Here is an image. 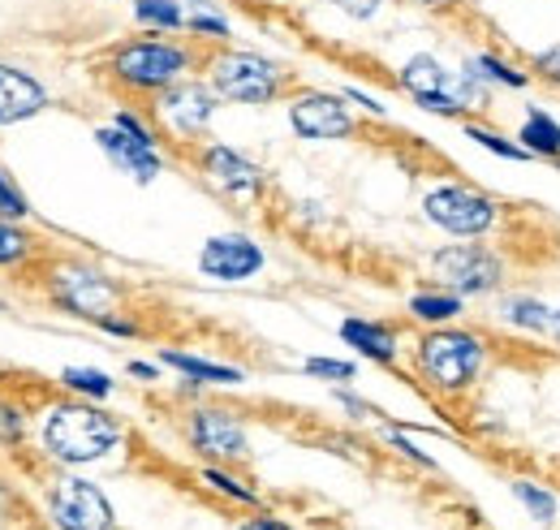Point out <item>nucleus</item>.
<instances>
[{
  "instance_id": "obj_22",
  "label": "nucleus",
  "mask_w": 560,
  "mask_h": 530,
  "mask_svg": "<svg viewBox=\"0 0 560 530\" xmlns=\"http://www.w3.org/2000/svg\"><path fill=\"white\" fill-rule=\"evenodd\" d=\"M135 18L142 26H155V31H182L186 26V9L177 0H135Z\"/></svg>"
},
{
  "instance_id": "obj_36",
  "label": "nucleus",
  "mask_w": 560,
  "mask_h": 530,
  "mask_svg": "<svg viewBox=\"0 0 560 530\" xmlns=\"http://www.w3.org/2000/svg\"><path fill=\"white\" fill-rule=\"evenodd\" d=\"M18 431H22V414L0 405V436H18Z\"/></svg>"
},
{
  "instance_id": "obj_13",
  "label": "nucleus",
  "mask_w": 560,
  "mask_h": 530,
  "mask_svg": "<svg viewBox=\"0 0 560 530\" xmlns=\"http://www.w3.org/2000/svg\"><path fill=\"white\" fill-rule=\"evenodd\" d=\"M95 142H100V151L113 160V169L126 173V177L139 182V186H151V182L160 177V169H164V155H160L155 142H142V138L117 130V126H100V130H95Z\"/></svg>"
},
{
  "instance_id": "obj_18",
  "label": "nucleus",
  "mask_w": 560,
  "mask_h": 530,
  "mask_svg": "<svg viewBox=\"0 0 560 530\" xmlns=\"http://www.w3.org/2000/svg\"><path fill=\"white\" fill-rule=\"evenodd\" d=\"M500 320L526 332H552L557 307H548V302H539V298H530V293H509V298L500 302Z\"/></svg>"
},
{
  "instance_id": "obj_42",
  "label": "nucleus",
  "mask_w": 560,
  "mask_h": 530,
  "mask_svg": "<svg viewBox=\"0 0 560 530\" xmlns=\"http://www.w3.org/2000/svg\"><path fill=\"white\" fill-rule=\"evenodd\" d=\"M552 164H557V169H560V155H557V160H552Z\"/></svg>"
},
{
  "instance_id": "obj_19",
  "label": "nucleus",
  "mask_w": 560,
  "mask_h": 530,
  "mask_svg": "<svg viewBox=\"0 0 560 530\" xmlns=\"http://www.w3.org/2000/svg\"><path fill=\"white\" fill-rule=\"evenodd\" d=\"M517 142H522V147H526L535 160H557V155H560V126L548 117V113L530 108L526 126L517 130Z\"/></svg>"
},
{
  "instance_id": "obj_26",
  "label": "nucleus",
  "mask_w": 560,
  "mask_h": 530,
  "mask_svg": "<svg viewBox=\"0 0 560 530\" xmlns=\"http://www.w3.org/2000/svg\"><path fill=\"white\" fill-rule=\"evenodd\" d=\"M470 66L479 69V78H483V82H491V87H526V82H530L522 69H513L509 61H500V57H491V53L475 57Z\"/></svg>"
},
{
  "instance_id": "obj_12",
  "label": "nucleus",
  "mask_w": 560,
  "mask_h": 530,
  "mask_svg": "<svg viewBox=\"0 0 560 530\" xmlns=\"http://www.w3.org/2000/svg\"><path fill=\"white\" fill-rule=\"evenodd\" d=\"M199 173L211 191H220L224 199H259L264 195V169L255 160H246L242 151L211 142L199 155Z\"/></svg>"
},
{
  "instance_id": "obj_15",
  "label": "nucleus",
  "mask_w": 560,
  "mask_h": 530,
  "mask_svg": "<svg viewBox=\"0 0 560 530\" xmlns=\"http://www.w3.org/2000/svg\"><path fill=\"white\" fill-rule=\"evenodd\" d=\"M48 108L44 82H35L26 69L0 66V126H22Z\"/></svg>"
},
{
  "instance_id": "obj_39",
  "label": "nucleus",
  "mask_w": 560,
  "mask_h": 530,
  "mask_svg": "<svg viewBox=\"0 0 560 530\" xmlns=\"http://www.w3.org/2000/svg\"><path fill=\"white\" fill-rule=\"evenodd\" d=\"M237 530H293L289 522H277V518H250V522H242Z\"/></svg>"
},
{
  "instance_id": "obj_28",
  "label": "nucleus",
  "mask_w": 560,
  "mask_h": 530,
  "mask_svg": "<svg viewBox=\"0 0 560 530\" xmlns=\"http://www.w3.org/2000/svg\"><path fill=\"white\" fill-rule=\"evenodd\" d=\"M31 255V238L26 233H18L4 216H0V267L4 264H22Z\"/></svg>"
},
{
  "instance_id": "obj_3",
  "label": "nucleus",
  "mask_w": 560,
  "mask_h": 530,
  "mask_svg": "<svg viewBox=\"0 0 560 530\" xmlns=\"http://www.w3.org/2000/svg\"><path fill=\"white\" fill-rule=\"evenodd\" d=\"M190 66H195L190 48H182L173 39H130L108 61L117 82H126L130 91H147V95H160L173 82H182Z\"/></svg>"
},
{
  "instance_id": "obj_4",
  "label": "nucleus",
  "mask_w": 560,
  "mask_h": 530,
  "mask_svg": "<svg viewBox=\"0 0 560 530\" xmlns=\"http://www.w3.org/2000/svg\"><path fill=\"white\" fill-rule=\"evenodd\" d=\"M208 78L211 91L229 104H272L284 91V69L259 53H215Z\"/></svg>"
},
{
  "instance_id": "obj_33",
  "label": "nucleus",
  "mask_w": 560,
  "mask_h": 530,
  "mask_svg": "<svg viewBox=\"0 0 560 530\" xmlns=\"http://www.w3.org/2000/svg\"><path fill=\"white\" fill-rule=\"evenodd\" d=\"M384 436H388V445H393V449H401V453H406V458H410V462H419L422 470H435V458H427V453H422V449H415V445H410V440H406V436H401V431H397V427H388V431H384Z\"/></svg>"
},
{
  "instance_id": "obj_25",
  "label": "nucleus",
  "mask_w": 560,
  "mask_h": 530,
  "mask_svg": "<svg viewBox=\"0 0 560 530\" xmlns=\"http://www.w3.org/2000/svg\"><path fill=\"white\" fill-rule=\"evenodd\" d=\"M466 138H475L483 151H491V155H504V160H535L517 138H504V134H491L483 130V126H466Z\"/></svg>"
},
{
  "instance_id": "obj_8",
  "label": "nucleus",
  "mask_w": 560,
  "mask_h": 530,
  "mask_svg": "<svg viewBox=\"0 0 560 530\" xmlns=\"http://www.w3.org/2000/svg\"><path fill=\"white\" fill-rule=\"evenodd\" d=\"M52 302L61 307V311H70L78 320H108L113 311H117V302H121V289L104 276V272H95V267H82V264H66L57 276H52Z\"/></svg>"
},
{
  "instance_id": "obj_2",
  "label": "nucleus",
  "mask_w": 560,
  "mask_h": 530,
  "mask_svg": "<svg viewBox=\"0 0 560 530\" xmlns=\"http://www.w3.org/2000/svg\"><path fill=\"white\" fill-rule=\"evenodd\" d=\"M419 376L435 393H470L488 367V345L479 332L466 329H431L415 349Z\"/></svg>"
},
{
  "instance_id": "obj_9",
  "label": "nucleus",
  "mask_w": 560,
  "mask_h": 530,
  "mask_svg": "<svg viewBox=\"0 0 560 530\" xmlns=\"http://www.w3.org/2000/svg\"><path fill=\"white\" fill-rule=\"evenodd\" d=\"M289 126L306 142H337V138H350L358 130L346 100L332 91H298L289 100Z\"/></svg>"
},
{
  "instance_id": "obj_27",
  "label": "nucleus",
  "mask_w": 560,
  "mask_h": 530,
  "mask_svg": "<svg viewBox=\"0 0 560 530\" xmlns=\"http://www.w3.org/2000/svg\"><path fill=\"white\" fill-rule=\"evenodd\" d=\"M186 26H190V35H203V39H229V22H224L220 13H211L203 0H195V4H190Z\"/></svg>"
},
{
  "instance_id": "obj_40",
  "label": "nucleus",
  "mask_w": 560,
  "mask_h": 530,
  "mask_svg": "<svg viewBox=\"0 0 560 530\" xmlns=\"http://www.w3.org/2000/svg\"><path fill=\"white\" fill-rule=\"evenodd\" d=\"M130 376H139V380H160V367H155V362H130Z\"/></svg>"
},
{
  "instance_id": "obj_14",
  "label": "nucleus",
  "mask_w": 560,
  "mask_h": 530,
  "mask_svg": "<svg viewBox=\"0 0 560 530\" xmlns=\"http://www.w3.org/2000/svg\"><path fill=\"white\" fill-rule=\"evenodd\" d=\"M186 436L203 458H220V462L246 458V427L229 410H195L186 423Z\"/></svg>"
},
{
  "instance_id": "obj_41",
  "label": "nucleus",
  "mask_w": 560,
  "mask_h": 530,
  "mask_svg": "<svg viewBox=\"0 0 560 530\" xmlns=\"http://www.w3.org/2000/svg\"><path fill=\"white\" fill-rule=\"evenodd\" d=\"M419 4H431V9H435V4H453V0H419Z\"/></svg>"
},
{
  "instance_id": "obj_30",
  "label": "nucleus",
  "mask_w": 560,
  "mask_h": 530,
  "mask_svg": "<svg viewBox=\"0 0 560 530\" xmlns=\"http://www.w3.org/2000/svg\"><path fill=\"white\" fill-rule=\"evenodd\" d=\"M302 367H306V376H315V380H337V384L353 380V362H341V358H306Z\"/></svg>"
},
{
  "instance_id": "obj_21",
  "label": "nucleus",
  "mask_w": 560,
  "mask_h": 530,
  "mask_svg": "<svg viewBox=\"0 0 560 530\" xmlns=\"http://www.w3.org/2000/svg\"><path fill=\"white\" fill-rule=\"evenodd\" d=\"M513 496L526 505V514L535 518V522H544V527H552L560 514V500L552 487H544V483H530V479H517L513 483Z\"/></svg>"
},
{
  "instance_id": "obj_35",
  "label": "nucleus",
  "mask_w": 560,
  "mask_h": 530,
  "mask_svg": "<svg viewBox=\"0 0 560 530\" xmlns=\"http://www.w3.org/2000/svg\"><path fill=\"white\" fill-rule=\"evenodd\" d=\"M100 329L113 332V336H139V324H130V320H121V315H108V320H100Z\"/></svg>"
},
{
  "instance_id": "obj_1",
  "label": "nucleus",
  "mask_w": 560,
  "mask_h": 530,
  "mask_svg": "<svg viewBox=\"0 0 560 530\" xmlns=\"http://www.w3.org/2000/svg\"><path fill=\"white\" fill-rule=\"evenodd\" d=\"M121 423L91 405V401H61L44 414V453L52 462H66V465H91V462H104L117 445H121Z\"/></svg>"
},
{
  "instance_id": "obj_32",
  "label": "nucleus",
  "mask_w": 560,
  "mask_h": 530,
  "mask_svg": "<svg viewBox=\"0 0 560 530\" xmlns=\"http://www.w3.org/2000/svg\"><path fill=\"white\" fill-rule=\"evenodd\" d=\"M332 9H341L346 18H353V22H366V18H375L380 9H384V0H328Z\"/></svg>"
},
{
  "instance_id": "obj_23",
  "label": "nucleus",
  "mask_w": 560,
  "mask_h": 530,
  "mask_svg": "<svg viewBox=\"0 0 560 530\" xmlns=\"http://www.w3.org/2000/svg\"><path fill=\"white\" fill-rule=\"evenodd\" d=\"M61 384L91 401H104L113 393V380H108L104 371H95V367H66V371H61Z\"/></svg>"
},
{
  "instance_id": "obj_34",
  "label": "nucleus",
  "mask_w": 560,
  "mask_h": 530,
  "mask_svg": "<svg viewBox=\"0 0 560 530\" xmlns=\"http://www.w3.org/2000/svg\"><path fill=\"white\" fill-rule=\"evenodd\" d=\"M113 126H117V130H126V134H135V138H142V142H155V134H151V126H147L142 117H135L130 108H121V113L113 117Z\"/></svg>"
},
{
  "instance_id": "obj_37",
  "label": "nucleus",
  "mask_w": 560,
  "mask_h": 530,
  "mask_svg": "<svg viewBox=\"0 0 560 530\" xmlns=\"http://www.w3.org/2000/svg\"><path fill=\"white\" fill-rule=\"evenodd\" d=\"M337 401H341L346 410H353L358 418H371V414H380V410H375L371 401H358V398H353V393H337Z\"/></svg>"
},
{
  "instance_id": "obj_11",
  "label": "nucleus",
  "mask_w": 560,
  "mask_h": 530,
  "mask_svg": "<svg viewBox=\"0 0 560 530\" xmlns=\"http://www.w3.org/2000/svg\"><path fill=\"white\" fill-rule=\"evenodd\" d=\"M264 264H268L264 246L246 233H215L199 251V272L208 280H220V285H242L255 272H264Z\"/></svg>"
},
{
  "instance_id": "obj_17",
  "label": "nucleus",
  "mask_w": 560,
  "mask_h": 530,
  "mask_svg": "<svg viewBox=\"0 0 560 530\" xmlns=\"http://www.w3.org/2000/svg\"><path fill=\"white\" fill-rule=\"evenodd\" d=\"M160 362L164 367H173V371H182L186 380H195V384H242V371L237 367H224V362H208V358H199V354H182V349H164L160 354Z\"/></svg>"
},
{
  "instance_id": "obj_6",
  "label": "nucleus",
  "mask_w": 560,
  "mask_h": 530,
  "mask_svg": "<svg viewBox=\"0 0 560 530\" xmlns=\"http://www.w3.org/2000/svg\"><path fill=\"white\" fill-rule=\"evenodd\" d=\"M431 276L457 298H479L504 285V260L483 242H457L431 255Z\"/></svg>"
},
{
  "instance_id": "obj_20",
  "label": "nucleus",
  "mask_w": 560,
  "mask_h": 530,
  "mask_svg": "<svg viewBox=\"0 0 560 530\" xmlns=\"http://www.w3.org/2000/svg\"><path fill=\"white\" fill-rule=\"evenodd\" d=\"M410 315L422 320V324H431V329H444V324H453L457 315H462V298L457 293H415L410 298Z\"/></svg>"
},
{
  "instance_id": "obj_10",
  "label": "nucleus",
  "mask_w": 560,
  "mask_h": 530,
  "mask_svg": "<svg viewBox=\"0 0 560 530\" xmlns=\"http://www.w3.org/2000/svg\"><path fill=\"white\" fill-rule=\"evenodd\" d=\"M215 108H220V95H215L211 87H203V82H173V87L160 91V100H155V117L177 134L182 142L203 138L211 126V117H215Z\"/></svg>"
},
{
  "instance_id": "obj_31",
  "label": "nucleus",
  "mask_w": 560,
  "mask_h": 530,
  "mask_svg": "<svg viewBox=\"0 0 560 530\" xmlns=\"http://www.w3.org/2000/svg\"><path fill=\"white\" fill-rule=\"evenodd\" d=\"M530 69H535V73H539L544 82L560 87V44H557V48H544V53H535Z\"/></svg>"
},
{
  "instance_id": "obj_29",
  "label": "nucleus",
  "mask_w": 560,
  "mask_h": 530,
  "mask_svg": "<svg viewBox=\"0 0 560 530\" xmlns=\"http://www.w3.org/2000/svg\"><path fill=\"white\" fill-rule=\"evenodd\" d=\"M0 216L4 220H22V216H31V203H26V195L13 186V177L0 169Z\"/></svg>"
},
{
  "instance_id": "obj_38",
  "label": "nucleus",
  "mask_w": 560,
  "mask_h": 530,
  "mask_svg": "<svg viewBox=\"0 0 560 530\" xmlns=\"http://www.w3.org/2000/svg\"><path fill=\"white\" fill-rule=\"evenodd\" d=\"M346 95H350L353 104H362V108H366V113H375V117H384V104H380V100H375V95H366V91H358V87H350V91H346Z\"/></svg>"
},
{
  "instance_id": "obj_5",
  "label": "nucleus",
  "mask_w": 560,
  "mask_h": 530,
  "mask_svg": "<svg viewBox=\"0 0 560 530\" xmlns=\"http://www.w3.org/2000/svg\"><path fill=\"white\" fill-rule=\"evenodd\" d=\"M422 211L431 224H440L444 233L453 238H483L500 224V203L475 191V186H462V182H444V186H431L422 195Z\"/></svg>"
},
{
  "instance_id": "obj_7",
  "label": "nucleus",
  "mask_w": 560,
  "mask_h": 530,
  "mask_svg": "<svg viewBox=\"0 0 560 530\" xmlns=\"http://www.w3.org/2000/svg\"><path fill=\"white\" fill-rule=\"evenodd\" d=\"M48 518L57 530H113L117 514L108 505V496L82 479V474H61L48 487Z\"/></svg>"
},
{
  "instance_id": "obj_24",
  "label": "nucleus",
  "mask_w": 560,
  "mask_h": 530,
  "mask_svg": "<svg viewBox=\"0 0 560 530\" xmlns=\"http://www.w3.org/2000/svg\"><path fill=\"white\" fill-rule=\"evenodd\" d=\"M203 483H208L211 492H220V496L237 500V505H259L255 487H246L242 479H233V474H229V470H220V465H208V470H203Z\"/></svg>"
},
{
  "instance_id": "obj_16",
  "label": "nucleus",
  "mask_w": 560,
  "mask_h": 530,
  "mask_svg": "<svg viewBox=\"0 0 560 530\" xmlns=\"http://www.w3.org/2000/svg\"><path fill=\"white\" fill-rule=\"evenodd\" d=\"M346 345H353L362 358L371 362H397V332L388 324H375V320H346L341 324Z\"/></svg>"
}]
</instances>
